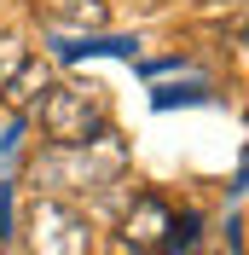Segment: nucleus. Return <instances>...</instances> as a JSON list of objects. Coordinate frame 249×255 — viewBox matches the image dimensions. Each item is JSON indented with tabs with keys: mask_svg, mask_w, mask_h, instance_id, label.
Here are the masks:
<instances>
[{
	"mask_svg": "<svg viewBox=\"0 0 249 255\" xmlns=\"http://www.w3.org/2000/svg\"><path fill=\"white\" fill-rule=\"evenodd\" d=\"M127 168V151L116 145V133H99L87 145H47V157H35L29 180L35 191H47V197H64V203H76L81 191H105L116 186Z\"/></svg>",
	"mask_w": 249,
	"mask_h": 255,
	"instance_id": "nucleus-1",
	"label": "nucleus"
},
{
	"mask_svg": "<svg viewBox=\"0 0 249 255\" xmlns=\"http://www.w3.org/2000/svg\"><path fill=\"white\" fill-rule=\"evenodd\" d=\"M35 116H41L47 145H87L110 128L99 81H47V93L35 99Z\"/></svg>",
	"mask_w": 249,
	"mask_h": 255,
	"instance_id": "nucleus-2",
	"label": "nucleus"
},
{
	"mask_svg": "<svg viewBox=\"0 0 249 255\" xmlns=\"http://www.w3.org/2000/svg\"><path fill=\"white\" fill-rule=\"evenodd\" d=\"M23 238H29V255H93V221H87L76 203L35 191Z\"/></svg>",
	"mask_w": 249,
	"mask_h": 255,
	"instance_id": "nucleus-3",
	"label": "nucleus"
},
{
	"mask_svg": "<svg viewBox=\"0 0 249 255\" xmlns=\"http://www.w3.org/2000/svg\"><path fill=\"white\" fill-rule=\"evenodd\" d=\"M174 232V215L162 197H133V209H127V221H122V244L127 250H151V244H162Z\"/></svg>",
	"mask_w": 249,
	"mask_h": 255,
	"instance_id": "nucleus-4",
	"label": "nucleus"
},
{
	"mask_svg": "<svg viewBox=\"0 0 249 255\" xmlns=\"http://www.w3.org/2000/svg\"><path fill=\"white\" fill-rule=\"evenodd\" d=\"M41 17H47V29H58L64 41H70V35H81V41H87V35H99L105 29V0H47V6H41Z\"/></svg>",
	"mask_w": 249,
	"mask_h": 255,
	"instance_id": "nucleus-5",
	"label": "nucleus"
},
{
	"mask_svg": "<svg viewBox=\"0 0 249 255\" xmlns=\"http://www.w3.org/2000/svg\"><path fill=\"white\" fill-rule=\"evenodd\" d=\"M47 81H52V70H47V64H41V58H23L12 76H6L0 99H6V105H17V111H35V99L47 93Z\"/></svg>",
	"mask_w": 249,
	"mask_h": 255,
	"instance_id": "nucleus-6",
	"label": "nucleus"
},
{
	"mask_svg": "<svg viewBox=\"0 0 249 255\" xmlns=\"http://www.w3.org/2000/svg\"><path fill=\"white\" fill-rule=\"evenodd\" d=\"M23 58H29V52H23V41H0V87H6V76H12Z\"/></svg>",
	"mask_w": 249,
	"mask_h": 255,
	"instance_id": "nucleus-7",
	"label": "nucleus"
},
{
	"mask_svg": "<svg viewBox=\"0 0 249 255\" xmlns=\"http://www.w3.org/2000/svg\"><path fill=\"white\" fill-rule=\"evenodd\" d=\"M168 6H180V0H127V12H139V17L145 12H168Z\"/></svg>",
	"mask_w": 249,
	"mask_h": 255,
	"instance_id": "nucleus-8",
	"label": "nucleus"
},
{
	"mask_svg": "<svg viewBox=\"0 0 249 255\" xmlns=\"http://www.w3.org/2000/svg\"><path fill=\"white\" fill-rule=\"evenodd\" d=\"M191 255H215V250H191Z\"/></svg>",
	"mask_w": 249,
	"mask_h": 255,
	"instance_id": "nucleus-9",
	"label": "nucleus"
}]
</instances>
